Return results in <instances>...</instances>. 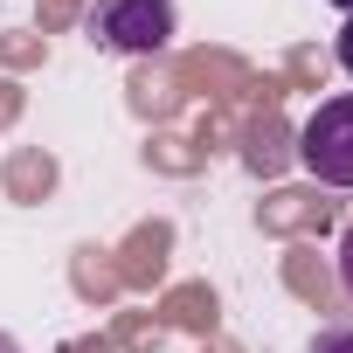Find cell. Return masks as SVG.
Listing matches in <instances>:
<instances>
[{
	"mask_svg": "<svg viewBox=\"0 0 353 353\" xmlns=\"http://www.w3.org/2000/svg\"><path fill=\"white\" fill-rule=\"evenodd\" d=\"M83 35L111 56H159L173 42V0H90Z\"/></svg>",
	"mask_w": 353,
	"mask_h": 353,
	"instance_id": "obj_1",
	"label": "cell"
},
{
	"mask_svg": "<svg viewBox=\"0 0 353 353\" xmlns=\"http://www.w3.org/2000/svg\"><path fill=\"white\" fill-rule=\"evenodd\" d=\"M298 166L325 188H353V97H325L298 125Z\"/></svg>",
	"mask_w": 353,
	"mask_h": 353,
	"instance_id": "obj_2",
	"label": "cell"
},
{
	"mask_svg": "<svg viewBox=\"0 0 353 353\" xmlns=\"http://www.w3.org/2000/svg\"><path fill=\"white\" fill-rule=\"evenodd\" d=\"M312 353H353V325H325L312 339Z\"/></svg>",
	"mask_w": 353,
	"mask_h": 353,
	"instance_id": "obj_3",
	"label": "cell"
},
{
	"mask_svg": "<svg viewBox=\"0 0 353 353\" xmlns=\"http://www.w3.org/2000/svg\"><path fill=\"white\" fill-rule=\"evenodd\" d=\"M332 56H339V70H346V77H353V14H346V28H339V35H332Z\"/></svg>",
	"mask_w": 353,
	"mask_h": 353,
	"instance_id": "obj_4",
	"label": "cell"
},
{
	"mask_svg": "<svg viewBox=\"0 0 353 353\" xmlns=\"http://www.w3.org/2000/svg\"><path fill=\"white\" fill-rule=\"evenodd\" d=\"M339 291H346V298H353V229H346V236H339Z\"/></svg>",
	"mask_w": 353,
	"mask_h": 353,
	"instance_id": "obj_5",
	"label": "cell"
},
{
	"mask_svg": "<svg viewBox=\"0 0 353 353\" xmlns=\"http://www.w3.org/2000/svg\"><path fill=\"white\" fill-rule=\"evenodd\" d=\"M332 8H339V14H353V0H332Z\"/></svg>",
	"mask_w": 353,
	"mask_h": 353,
	"instance_id": "obj_6",
	"label": "cell"
}]
</instances>
